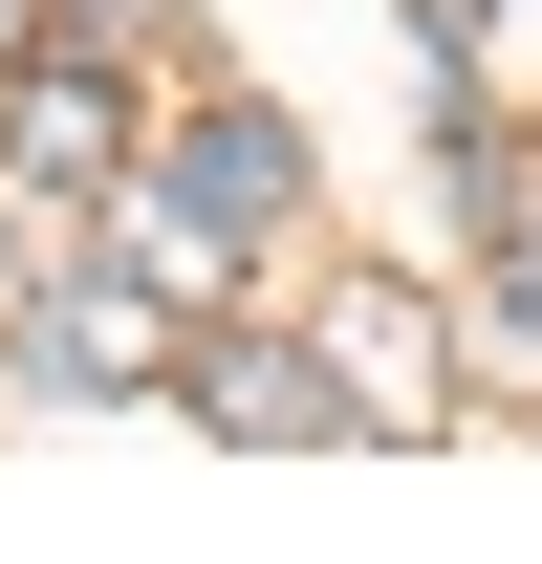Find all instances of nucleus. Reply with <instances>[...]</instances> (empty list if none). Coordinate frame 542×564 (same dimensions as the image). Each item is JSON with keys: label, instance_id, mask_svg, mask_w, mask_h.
Instances as JSON below:
<instances>
[{"label": "nucleus", "instance_id": "f257e3e1", "mask_svg": "<svg viewBox=\"0 0 542 564\" xmlns=\"http://www.w3.org/2000/svg\"><path fill=\"white\" fill-rule=\"evenodd\" d=\"M304 348H326V413L369 434V456H434V434L477 413L456 369H434V348H456V326H434L412 282H347V304H326V326H304Z\"/></svg>", "mask_w": 542, "mask_h": 564}, {"label": "nucleus", "instance_id": "f03ea898", "mask_svg": "<svg viewBox=\"0 0 542 564\" xmlns=\"http://www.w3.org/2000/svg\"><path fill=\"white\" fill-rule=\"evenodd\" d=\"M174 326H196V304H152V282L109 261V282H44V304H22V369H44V391H174Z\"/></svg>", "mask_w": 542, "mask_h": 564}, {"label": "nucleus", "instance_id": "7ed1b4c3", "mask_svg": "<svg viewBox=\"0 0 542 564\" xmlns=\"http://www.w3.org/2000/svg\"><path fill=\"white\" fill-rule=\"evenodd\" d=\"M0 152H22L44 196H109V174H131V87L66 66V44H22V66H0Z\"/></svg>", "mask_w": 542, "mask_h": 564}, {"label": "nucleus", "instance_id": "20e7f679", "mask_svg": "<svg viewBox=\"0 0 542 564\" xmlns=\"http://www.w3.org/2000/svg\"><path fill=\"white\" fill-rule=\"evenodd\" d=\"M174 391H196L217 434H261V456L347 434V413H326V348H261V326H174Z\"/></svg>", "mask_w": 542, "mask_h": 564}, {"label": "nucleus", "instance_id": "39448f33", "mask_svg": "<svg viewBox=\"0 0 542 564\" xmlns=\"http://www.w3.org/2000/svg\"><path fill=\"white\" fill-rule=\"evenodd\" d=\"M152 174H174L196 217H239V239H282V217H304V131H282V109H239V87H217V109L152 152Z\"/></svg>", "mask_w": 542, "mask_h": 564}, {"label": "nucleus", "instance_id": "423d86ee", "mask_svg": "<svg viewBox=\"0 0 542 564\" xmlns=\"http://www.w3.org/2000/svg\"><path fill=\"white\" fill-rule=\"evenodd\" d=\"M109 261H131L152 304H217V282H239V217H196L174 174H109Z\"/></svg>", "mask_w": 542, "mask_h": 564}, {"label": "nucleus", "instance_id": "0eeeda50", "mask_svg": "<svg viewBox=\"0 0 542 564\" xmlns=\"http://www.w3.org/2000/svg\"><path fill=\"white\" fill-rule=\"evenodd\" d=\"M22 44H44V0H0V66H22Z\"/></svg>", "mask_w": 542, "mask_h": 564}, {"label": "nucleus", "instance_id": "6e6552de", "mask_svg": "<svg viewBox=\"0 0 542 564\" xmlns=\"http://www.w3.org/2000/svg\"><path fill=\"white\" fill-rule=\"evenodd\" d=\"M87 22H152V0H87Z\"/></svg>", "mask_w": 542, "mask_h": 564}]
</instances>
